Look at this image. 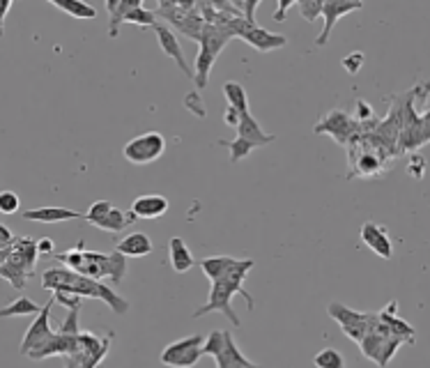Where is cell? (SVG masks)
<instances>
[{"label": "cell", "mask_w": 430, "mask_h": 368, "mask_svg": "<svg viewBox=\"0 0 430 368\" xmlns=\"http://www.w3.org/2000/svg\"><path fill=\"white\" fill-rule=\"evenodd\" d=\"M253 265H256V263H253L251 258L240 260V265L235 267L226 278L214 281L212 288H210L208 302H205L200 308H195L193 318H203V315H208V313L219 311L221 315L228 318V320L232 323V327H242V320L237 318V313L232 311V297L235 295H242L244 299H247L249 311H253V308H256V299L249 295L247 286H244V278H247V274L253 269Z\"/></svg>", "instance_id": "obj_1"}, {"label": "cell", "mask_w": 430, "mask_h": 368, "mask_svg": "<svg viewBox=\"0 0 430 368\" xmlns=\"http://www.w3.org/2000/svg\"><path fill=\"white\" fill-rule=\"evenodd\" d=\"M42 286L46 290H63V293H72L78 297H92V299H102V302L109 304L117 315H124L129 311V302L122 299L120 295H115V290L111 286L102 283V281L90 278V276H81L72 272L67 267H53L46 269L42 276Z\"/></svg>", "instance_id": "obj_2"}, {"label": "cell", "mask_w": 430, "mask_h": 368, "mask_svg": "<svg viewBox=\"0 0 430 368\" xmlns=\"http://www.w3.org/2000/svg\"><path fill=\"white\" fill-rule=\"evenodd\" d=\"M81 276H90V278H109L113 286H120L122 278L127 274V260L122 254H97V251H83V265L78 267Z\"/></svg>", "instance_id": "obj_3"}, {"label": "cell", "mask_w": 430, "mask_h": 368, "mask_svg": "<svg viewBox=\"0 0 430 368\" xmlns=\"http://www.w3.org/2000/svg\"><path fill=\"white\" fill-rule=\"evenodd\" d=\"M106 9H109V37H117V31H120L122 23H136L141 28H154L156 23V14L152 9L145 7L141 0H109L106 3Z\"/></svg>", "instance_id": "obj_4"}, {"label": "cell", "mask_w": 430, "mask_h": 368, "mask_svg": "<svg viewBox=\"0 0 430 368\" xmlns=\"http://www.w3.org/2000/svg\"><path fill=\"white\" fill-rule=\"evenodd\" d=\"M221 26H226L235 37H240V40H244L247 44H251L253 48H258V51H262V53L276 51V48H281V46H286V44H288L286 35L269 33V31H265V28H260V26L247 23L242 16H237V18H228V21H226V23H221Z\"/></svg>", "instance_id": "obj_5"}, {"label": "cell", "mask_w": 430, "mask_h": 368, "mask_svg": "<svg viewBox=\"0 0 430 368\" xmlns=\"http://www.w3.org/2000/svg\"><path fill=\"white\" fill-rule=\"evenodd\" d=\"M203 341L205 338L200 334L180 338V341L163 347L159 359L163 366H171V368H191L198 364L203 357Z\"/></svg>", "instance_id": "obj_6"}, {"label": "cell", "mask_w": 430, "mask_h": 368, "mask_svg": "<svg viewBox=\"0 0 430 368\" xmlns=\"http://www.w3.org/2000/svg\"><path fill=\"white\" fill-rule=\"evenodd\" d=\"M166 152V139L159 131H148L141 134V136L131 139L124 145V159L136 166H145V163H152Z\"/></svg>", "instance_id": "obj_7"}, {"label": "cell", "mask_w": 430, "mask_h": 368, "mask_svg": "<svg viewBox=\"0 0 430 368\" xmlns=\"http://www.w3.org/2000/svg\"><path fill=\"white\" fill-rule=\"evenodd\" d=\"M359 129L361 127L355 122V118L348 115L345 111H331L322 120L313 124V131L316 134H329V136L340 145H348L350 139H355L359 134Z\"/></svg>", "instance_id": "obj_8"}, {"label": "cell", "mask_w": 430, "mask_h": 368, "mask_svg": "<svg viewBox=\"0 0 430 368\" xmlns=\"http://www.w3.org/2000/svg\"><path fill=\"white\" fill-rule=\"evenodd\" d=\"M403 345V341L396 336H380V334H373L368 332L364 338H361V355L366 357V359L375 362L380 368H387L389 362L394 359V355L398 352V347Z\"/></svg>", "instance_id": "obj_9"}, {"label": "cell", "mask_w": 430, "mask_h": 368, "mask_svg": "<svg viewBox=\"0 0 430 368\" xmlns=\"http://www.w3.org/2000/svg\"><path fill=\"white\" fill-rule=\"evenodd\" d=\"M76 352H78V336H65V334L53 332L48 338H44L42 343H37L26 357L39 362V359H48V357H72Z\"/></svg>", "instance_id": "obj_10"}, {"label": "cell", "mask_w": 430, "mask_h": 368, "mask_svg": "<svg viewBox=\"0 0 430 368\" xmlns=\"http://www.w3.org/2000/svg\"><path fill=\"white\" fill-rule=\"evenodd\" d=\"M361 7H364V3H361V0H352V3H345V0H331V3H322L320 16L325 18V28H322V33L316 37V44L318 46H327L329 37H331V31H334V26L345 14L357 12V9H361Z\"/></svg>", "instance_id": "obj_11"}, {"label": "cell", "mask_w": 430, "mask_h": 368, "mask_svg": "<svg viewBox=\"0 0 430 368\" xmlns=\"http://www.w3.org/2000/svg\"><path fill=\"white\" fill-rule=\"evenodd\" d=\"M154 33H156V40H159L161 51L168 55V58H173L175 65H178L180 70H182V74L187 76V79L193 81V70H191V65L187 63V58H184L182 44H180L178 35H175L173 28H168V26H163V23L156 21V23H154Z\"/></svg>", "instance_id": "obj_12"}, {"label": "cell", "mask_w": 430, "mask_h": 368, "mask_svg": "<svg viewBox=\"0 0 430 368\" xmlns=\"http://www.w3.org/2000/svg\"><path fill=\"white\" fill-rule=\"evenodd\" d=\"M53 304H55L53 299H51V302H46V306L37 313L35 323L28 327V332H26L23 341H21V347H18V352H21L23 357L31 352L37 343H42L44 338H48L53 334V329H51V308H53Z\"/></svg>", "instance_id": "obj_13"}, {"label": "cell", "mask_w": 430, "mask_h": 368, "mask_svg": "<svg viewBox=\"0 0 430 368\" xmlns=\"http://www.w3.org/2000/svg\"><path fill=\"white\" fill-rule=\"evenodd\" d=\"M361 239H364V244L370 251H375L380 258L385 260L394 258V242H391L389 230L385 226H377L375 221H366V224L361 226Z\"/></svg>", "instance_id": "obj_14"}, {"label": "cell", "mask_w": 430, "mask_h": 368, "mask_svg": "<svg viewBox=\"0 0 430 368\" xmlns=\"http://www.w3.org/2000/svg\"><path fill=\"white\" fill-rule=\"evenodd\" d=\"M430 139V129H428V113L421 118V122L416 124H409V127H403L398 131V139H396V154H403V152H409V150H416L426 145Z\"/></svg>", "instance_id": "obj_15"}, {"label": "cell", "mask_w": 430, "mask_h": 368, "mask_svg": "<svg viewBox=\"0 0 430 368\" xmlns=\"http://www.w3.org/2000/svg\"><path fill=\"white\" fill-rule=\"evenodd\" d=\"M168 207H171L168 198L159 196V193H145V196H139L131 202L129 212L134 215V219H148L150 221V219L163 217L166 212H168Z\"/></svg>", "instance_id": "obj_16"}, {"label": "cell", "mask_w": 430, "mask_h": 368, "mask_svg": "<svg viewBox=\"0 0 430 368\" xmlns=\"http://www.w3.org/2000/svg\"><path fill=\"white\" fill-rule=\"evenodd\" d=\"M235 129H237V139L251 143L253 148H265V145L276 141V136H274V134H267L265 129H262L260 122L253 118L251 113H244L242 118H240V124Z\"/></svg>", "instance_id": "obj_17"}, {"label": "cell", "mask_w": 430, "mask_h": 368, "mask_svg": "<svg viewBox=\"0 0 430 368\" xmlns=\"http://www.w3.org/2000/svg\"><path fill=\"white\" fill-rule=\"evenodd\" d=\"M396 311H398V302H389L385 311L377 313V318L387 325V329L391 332V336L400 338L403 343H414L416 329H414L412 325H407L405 320H400V318L396 315Z\"/></svg>", "instance_id": "obj_18"}, {"label": "cell", "mask_w": 430, "mask_h": 368, "mask_svg": "<svg viewBox=\"0 0 430 368\" xmlns=\"http://www.w3.org/2000/svg\"><path fill=\"white\" fill-rule=\"evenodd\" d=\"M327 313H329L331 320H336L340 327H359V325L370 327V323H373V318H375V313H361V311H355V308H350L340 302H331L327 306Z\"/></svg>", "instance_id": "obj_19"}, {"label": "cell", "mask_w": 430, "mask_h": 368, "mask_svg": "<svg viewBox=\"0 0 430 368\" xmlns=\"http://www.w3.org/2000/svg\"><path fill=\"white\" fill-rule=\"evenodd\" d=\"M85 212H74L67 207H37L23 212V221H37V224H58V221L83 219Z\"/></svg>", "instance_id": "obj_20"}, {"label": "cell", "mask_w": 430, "mask_h": 368, "mask_svg": "<svg viewBox=\"0 0 430 368\" xmlns=\"http://www.w3.org/2000/svg\"><path fill=\"white\" fill-rule=\"evenodd\" d=\"M214 359H217V368H253V366H256L251 359L244 357V352L237 347V343H235V338H232L230 332H226L223 350L214 357Z\"/></svg>", "instance_id": "obj_21"}, {"label": "cell", "mask_w": 430, "mask_h": 368, "mask_svg": "<svg viewBox=\"0 0 430 368\" xmlns=\"http://www.w3.org/2000/svg\"><path fill=\"white\" fill-rule=\"evenodd\" d=\"M115 251H117V254H122V256L143 258V256H150L152 254L154 244H152V239L145 235V232H131V235H127L124 239L117 242Z\"/></svg>", "instance_id": "obj_22"}, {"label": "cell", "mask_w": 430, "mask_h": 368, "mask_svg": "<svg viewBox=\"0 0 430 368\" xmlns=\"http://www.w3.org/2000/svg\"><path fill=\"white\" fill-rule=\"evenodd\" d=\"M237 265H240V260L237 258H230V256H210V258H203L200 260L203 274L208 276L212 283H214V281L226 278Z\"/></svg>", "instance_id": "obj_23"}, {"label": "cell", "mask_w": 430, "mask_h": 368, "mask_svg": "<svg viewBox=\"0 0 430 368\" xmlns=\"http://www.w3.org/2000/svg\"><path fill=\"white\" fill-rule=\"evenodd\" d=\"M168 258H171V267H173L178 274L189 272V269L195 265L191 249L184 244L182 237H171V239H168Z\"/></svg>", "instance_id": "obj_24"}, {"label": "cell", "mask_w": 430, "mask_h": 368, "mask_svg": "<svg viewBox=\"0 0 430 368\" xmlns=\"http://www.w3.org/2000/svg\"><path fill=\"white\" fill-rule=\"evenodd\" d=\"M28 274H31V269H28L26 260L18 254H14V251L12 254H7V263L0 267V276L7 278L16 290H21L28 281Z\"/></svg>", "instance_id": "obj_25"}, {"label": "cell", "mask_w": 430, "mask_h": 368, "mask_svg": "<svg viewBox=\"0 0 430 368\" xmlns=\"http://www.w3.org/2000/svg\"><path fill=\"white\" fill-rule=\"evenodd\" d=\"M200 46V44H198ZM214 63H217V53H212L210 48L200 46L198 51V58H195V70H193V83L198 90H205L208 88V81H210V72Z\"/></svg>", "instance_id": "obj_26"}, {"label": "cell", "mask_w": 430, "mask_h": 368, "mask_svg": "<svg viewBox=\"0 0 430 368\" xmlns=\"http://www.w3.org/2000/svg\"><path fill=\"white\" fill-rule=\"evenodd\" d=\"M134 215L131 212H122V210H117V207H111V212L106 217H102L97 224H92L95 228H100V230H106V232H122L127 226H131L134 224Z\"/></svg>", "instance_id": "obj_27"}, {"label": "cell", "mask_w": 430, "mask_h": 368, "mask_svg": "<svg viewBox=\"0 0 430 368\" xmlns=\"http://www.w3.org/2000/svg\"><path fill=\"white\" fill-rule=\"evenodd\" d=\"M51 5L60 9V12L72 14L74 18H83V21H92L97 16V9L87 3H81V0H51Z\"/></svg>", "instance_id": "obj_28"}, {"label": "cell", "mask_w": 430, "mask_h": 368, "mask_svg": "<svg viewBox=\"0 0 430 368\" xmlns=\"http://www.w3.org/2000/svg\"><path fill=\"white\" fill-rule=\"evenodd\" d=\"M42 306L35 304L31 297H18L16 302L0 308V318H18V315H37Z\"/></svg>", "instance_id": "obj_29"}, {"label": "cell", "mask_w": 430, "mask_h": 368, "mask_svg": "<svg viewBox=\"0 0 430 368\" xmlns=\"http://www.w3.org/2000/svg\"><path fill=\"white\" fill-rule=\"evenodd\" d=\"M223 94H226L228 106H232L235 111H240L242 115L249 113V97H247V90H244L240 83H235V81L223 83Z\"/></svg>", "instance_id": "obj_30"}, {"label": "cell", "mask_w": 430, "mask_h": 368, "mask_svg": "<svg viewBox=\"0 0 430 368\" xmlns=\"http://www.w3.org/2000/svg\"><path fill=\"white\" fill-rule=\"evenodd\" d=\"M313 366L316 368H345V357L334 347H325L313 357Z\"/></svg>", "instance_id": "obj_31"}, {"label": "cell", "mask_w": 430, "mask_h": 368, "mask_svg": "<svg viewBox=\"0 0 430 368\" xmlns=\"http://www.w3.org/2000/svg\"><path fill=\"white\" fill-rule=\"evenodd\" d=\"M221 145H226V148L230 150V161L232 163H237V161H242V159H247L249 154L256 150L253 148L251 143H247V141H242V139H235V141H219Z\"/></svg>", "instance_id": "obj_32"}, {"label": "cell", "mask_w": 430, "mask_h": 368, "mask_svg": "<svg viewBox=\"0 0 430 368\" xmlns=\"http://www.w3.org/2000/svg\"><path fill=\"white\" fill-rule=\"evenodd\" d=\"M223 341H226V332L223 329H217V332H210V336L203 341V355H212L217 357L223 350Z\"/></svg>", "instance_id": "obj_33"}, {"label": "cell", "mask_w": 430, "mask_h": 368, "mask_svg": "<svg viewBox=\"0 0 430 368\" xmlns=\"http://www.w3.org/2000/svg\"><path fill=\"white\" fill-rule=\"evenodd\" d=\"M78 313H81V306L70 308V313H67V318L60 323L58 334H65V336H78V334H81V327H78Z\"/></svg>", "instance_id": "obj_34"}, {"label": "cell", "mask_w": 430, "mask_h": 368, "mask_svg": "<svg viewBox=\"0 0 430 368\" xmlns=\"http://www.w3.org/2000/svg\"><path fill=\"white\" fill-rule=\"evenodd\" d=\"M111 207H113V205H111L109 200H95L92 205H90V210L85 212V217H83V219L92 226V224H97V221H100L102 217L109 215Z\"/></svg>", "instance_id": "obj_35"}, {"label": "cell", "mask_w": 430, "mask_h": 368, "mask_svg": "<svg viewBox=\"0 0 430 368\" xmlns=\"http://www.w3.org/2000/svg\"><path fill=\"white\" fill-rule=\"evenodd\" d=\"M295 7L299 9V14L304 16L308 23H313L320 16L322 3H318V0H301V3H295Z\"/></svg>", "instance_id": "obj_36"}, {"label": "cell", "mask_w": 430, "mask_h": 368, "mask_svg": "<svg viewBox=\"0 0 430 368\" xmlns=\"http://www.w3.org/2000/svg\"><path fill=\"white\" fill-rule=\"evenodd\" d=\"M18 205H21V200H18V196L14 191L0 193V212H3V215H16Z\"/></svg>", "instance_id": "obj_37"}, {"label": "cell", "mask_w": 430, "mask_h": 368, "mask_svg": "<svg viewBox=\"0 0 430 368\" xmlns=\"http://www.w3.org/2000/svg\"><path fill=\"white\" fill-rule=\"evenodd\" d=\"M364 63H366V55L361 53V51H352V53H348L345 58H343V70L348 72V74H357L361 67H364Z\"/></svg>", "instance_id": "obj_38"}, {"label": "cell", "mask_w": 430, "mask_h": 368, "mask_svg": "<svg viewBox=\"0 0 430 368\" xmlns=\"http://www.w3.org/2000/svg\"><path fill=\"white\" fill-rule=\"evenodd\" d=\"M53 302L55 304H60V306H65L67 311L70 308H76V306H81L83 304V297H78V295H72V293H63V290H55L53 293Z\"/></svg>", "instance_id": "obj_39"}, {"label": "cell", "mask_w": 430, "mask_h": 368, "mask_svg": "<svg viewBox=\"0 0 430 368\" xmlns=\"http://www.w3.org/2000/svg\"><path fill=\"white\" fill-rule=\"evenodd\" d=\"M407 175H412L414 180H421L426 175V159L421 154H412V159L407 163Z\"/></svg>", "instance_id": "obj_40"}, {"label": "cell", "mask_w": 430, "mask_h": 368, "mask_svg": "<svg viewBox=\"0 0 430 368\" xmlns=\"http://www.w3.org/2000/svg\"><path fill=\"white\" fill-rule=\"evenodd\" d=\"M97 366H100V362L90 359V357L83 355V352H76L72 357H67V368H97Z\"/></svg>", "instance_id": "obj_41"}, {"label": "cell", "mask_w": 430, "mask_h": 368, "mask_svg": "<svg viewBox=\"0 0 430 368\" xmlns=\"http://www.w3.org/2000/svg\"><path fill=\"white\" fill-rule=\"evenodd\" d=\"M184 106H187L189 111H193L198 118H205V104H203L200 92H189L187 97H184Z\"/></svg>", "instance_id": "obj_42"}, {"label": "cell", "mask_w": 430, "mask_h": 368, "mask_svg": "<svg viewBox=\"0 0 430 368\" xmlns=\"http://www.w3.org/2000/svg\"><path fill=\"white\" fill-rule=\"evenodd\" d=\"M340 329H343V334L350 338V341H355V343H361V338L368 334V327H364V325H359V327H340Z\"/></svg>", "instance_id": "obj_43"}, {"label": "cell", "mask_w": 430, "mask_h": 368, "mask_svg": "<svg viewBox=\"0 0 430 368\" xmlns=\"http://www.w3.org/2000/svg\"><path fill=\"white\" fill-rule=\"evenodd\" d=\"M290 7H295V0H279V5H276V12H274V21H286L288 18V9Z\"/></svg>", "instance_id": "obj_44"}, {"label": "cell", "mask_w": 430, "mask_h": 368, "mask_svg": "<svg viewBox=\"0 0 430 368\" xmlns=\"http://www.w3.org/2000/svg\"><path fill=\"white\" fill-rule=\"evenodd\" d=\"M240 118H242V113H240V111H235L232 106H228L226 113H223V122H226L228 127H237V124H240Z\"/></svg>", "instance_id": "obj_45"}, {"label": "cell", "mask_w": 430, "mask_h": 368, "mask_svg": "<svg viewBox=\"0 0 430 368\" xmlns=\"http://www.w3.org/2000/svg\"><path fill=\"white\" fill-rule=\"evenodd\" d=\"M35 249H37V256L39 254H53V239L51 237H42L35 242Z\"/></svg>", "instance_id": "obj_46"}, {"label": "cell", "mask_w": 430, "mask_h": 368, "mask_svg": "<svg viewBox=\"0 0 430 368\" xmlns=\"http://www.w3.org/2000/svg\"><path fill=\"white\" fill-rule=\"evenodd\" d=\"M12 9V0H0V37H3V26H5V16Z\"/></svg>", "instance_id": "obj_47"}, {"label": "cell", "mask_w": 430, "mask_h": 368, "mask_svg": "<svg viewBox=\"0 0 430 368\" xmlns=\"http://www.w3.org/2000/svg\"><path fill=\"white\" fill-rule=\"evenodd\" d=\"M0 242H3V244H12L14 242V235L5 226H0Z\"/></svg>", "instance_id": "obj_48"}, {"label": "cell", "mask_w": 430, "mask_h": 368, "mask_svg": "<svg viewBox=\"0 0 430 368\" xmlns=\"http://www.w3.org/2000/svg\"><path fill=\"white\" fill-rule=\"evenodd\" d=\"M253 368H262V366H258V364H256V366H253Z\"/></svg>", "instance_id": "obj_49"}]
</instances>
